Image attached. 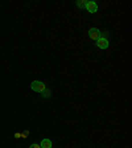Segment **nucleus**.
I'll use <instances>...</instances> for the list:
<instances>
[{
    "label": "nucleus",
    "mask_w": 132,
    "mask_h": 148,
    "mask_svg": "<svg viewBox=\"0 0 132 148\" xmlns=\"http://www.w3.org/2000/svg\"><path fill=\"white\" fill-rule=\"evenodd\" d=\"M31 89L33 90V91L40 92V94H41V92L46 89V86H45V83L41 82V81H34V82L31 83Z\"/></svg>",
    "instance_id": "obj_1"
},
{
    "label": "nucleus",
    "mask_w": 132,
    "mask_h": 148,
    "mask_svg": "<svg viewBox=\"0 0 132 148\" xmlns=\"http://www.w3.org/2000/svg\"><path fill=\"white\" fill-rule=\"evenodd\" d=\"M96 46H98L99 49H107L108 48V40L106 37H99L98 40H96Z\"/></svg>",
    "instance_id": "obj_2"
},
{
    "label": "nucleus",
    "mask_w": 132,
    "mask_h": 148,
    "mask_svg": "<svg viewBox=\"0 0 132 148\" xmlns=\"http://www.w3.org/2000/svg\"><path fill=\"white\" fill-rule=\"evenodd\" d=\"M85 8L89 11L90 13H95L98 11V5H96L95 1H86V7Z\"/></svg>",
    "instance_id": "obj_3"
},
{
    "label": "nucleus",
    "mask_w": 132,
    "mask_h": 148,
    "mask_svg": "<svg viewBox=\"0 0 132 148\" xmlns=\"http://www.w3.org/2000/svg\"><path fill=\"white\" fill-rule=\"evenodd\" d=\"M89 37L91 38V40H98L99 37H101V32H99V29H96V28H91L89 31Z\"/></svg>",
    "instance_id": "obj_4"
},
{
    "label": "nucleus",
    "mask_w": 132,
    "mask_h": 148,
    "mask_svg": "<svg viewBox=\"0 0 132 148\" xmlns=\"http://www.w3.org/2000/svg\"><path fill=\"white\" fill-rule=\"evenodd\" d=\"M41 148H52V142H50L49 139H44L42 142H41Z\"/></svg>",
    "instance_id": "obj_5"
},
{
    "label": "nucleus",
    "mask_w": 132,
    "mask_h": 148,
    "mask_svg": "<svg viewBox=\"0 0 132 148\" xmlns=\"http://www.w3.org/2000/svg\"><path fill=\"white\" fill-rule=\"evenodd\" d=\"M77 7L78 8H85V7H86V0H78Z\"/></svg>",
    "instance_id": "obj_6"
},
{
    "label": "nucleus",
    "mask_w": 132,
    "mask_h": 148,
    "mask_svg": "<svg viewBox=\"0 0 132 148\" xmlns=\"http://www.w3.org/2000/svg\"><path fill=\"white\" fill-rule=\"evenodd\" d=\"M41 94H42V97H44V98H49V97H50V90L45 89L42 92H41Z\"/></svg>",
    "instance_id": "obj_7"
},
{
    "label": "nucleus",
    "mask_w": 132,
    "mask_h": 148,
    "mask_svg": "<svg viewBox=\"0 0 132 148\" xmlns=\"http://www.w3.org/2000/svg\"><path fill=\"white\" fill-rule=\"evenodd\" d=\"M29 148H41V147H40V144H36V143H34V144H32Z\"/></svg>",
    "instance_id": "obj_8"
}]
</instances>
